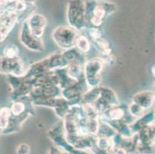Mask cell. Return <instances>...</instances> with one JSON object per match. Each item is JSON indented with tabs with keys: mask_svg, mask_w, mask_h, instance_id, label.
<instances>
[{
	"mask_svg": "<svg viewBox=\"0 0 155 154\" xmlns=\"http://www.w3.org/2000/svg\"><path fill=\"white\" fill-rule=\"evenodd\" d=\"M85 2L86 19L93 27L98 28L102 25L106 16L117 10V7L111 2L87 1Z\"/></svg>",
	"mask_w": 155,
	"mask_h": 154,
	"instance_id": "6da1fadb",
	"label": "cell"
},
{
	"mask_svg": "<svg viewBox=\"0 0 155 154\" xmlns=\"http://www.w3.org/2000/svg\"><path fill=\"white\" fill-rule=\"evenodd\" d=\"M67 15L70 27L77 32L86 29L87 23L84 1H72L69 2Z\"/></svg>",
	"mask_w": 155,
	"mask_h": 154,
	"instance_id": "7a4b0ae2",
	"label": "cell"
},
{
	"mask_svg": "<svg viewBox=\"0 0 155 154\" xmlns=\"http://www.w3.org/2000/svg\"><path fill=\"white\" fill-rule=\"evenodd\" d=\"M78 32L70 26L62 25L54 29L52 34V37L56 45L63 49H72L75 47V42Z\"/></svg>",
	"mask_w": 155,
	"mask_h": 154,
	"instance_id": "3957f363",
	"label": "cell"
},
{
	"mask_svg": "<svg viewBox=\"0 0 155 154\" xmlns=\"http://www.w3.org/2000/svg\"><path fill=\"white\" fill-rule=\"evenodd\" d=\"M104 68V63L98 58L87 61L84 65V72L87 86L96 88L101 84L102 77L101 72Z\"/></svg>",
	"mask_w": 155,
	"mask_h": 154,
	"instance_id": "277c9868",
	"label": "cell"
},
{
	"mask_svg": "<svg viewBox=\"0 0 155 154\" xmlns=\"http://www.w3.org/2000/svg\"><path fill=\"white\" fill-rule=\"evenodd\" d=\"M27 70H25L23 62L19 57L8 59L4 56L0 57V73L13 76L16 77H23Z\"/></svg>",
	"mask_w": 155,
	"mask_h": 154,
	"instance_id": "5b68a950",
	"label": "cell"
},
{
	"mask_svg": "<svg viewBox=\"0 0 155 154\" xmlns=\"http://www.w3.org/2000/svg\"><path fill=\"white\" fill-rule=\"evenodd\" d=\"M19 39L23 46L32 51L41 52L44 49V45L42 39L32 35L26 22H23L22 24L19 34Z\"/></svg>",
	"mask_w": 155,
	"mask_h": 154,
	"instance_id": "8992f818",
	"label": "cell"
},
{
	"mask_svg": "<svg viewBox=\"0 0 155 154\" xmlns=\"http://www.w3.org/2000/svg\"><path fill=\"white\" fill-rule=\"evenodd\" d=\"M60 95H61V90L58 86H46V87H34L28 97L31 100H35L56 98Z\"/></svg>",
	"mask_w": 155,
	"mask_h": 154,
	"instance_id": "52a82bcc",
	"label": "cell"
},
{
	"mask_svg": "<svg viewBox=\"0 0 155 154\" xmlns=\"http://www.w3.org/2000/svg\"><path fill=\"white\" fill-rule=\"evenodd\" d=\"M26 22L32 35L41 39L47 25V19L46 17L42 14H32Z\"/></svg>",
	"mask_w": 155,
	"mask_h": 154,
	"instance_id": "ba28073f",
	"label": "cell"
},
{
	"mask_svg": "<svg viewBox=\"0 0 155 154\" xmlns=\"http://www.w3.org/2000/svg\"><path fill=\"white\" fill-rule=\"evenodd\" d=\"M154 101V95L150 91H143L136 93L133 97L134 103L141 107L143 110L151 108Z\"/></svg>",
	"mask_w": 155,
	"mask_h": 154,
	"instance_id": "9c48e42d",
	"label": "cell"
},
{
	"mask_svg": "<svg viewBox=\"0 0 155 154\" xmlns=\"http://www.w3.org/2000/svg\"><path fill=\"white\" fill-rule=\"evenodd\" d=\"M16 23H17V14L15 12H11L8 15L5 22L2 25H0V44L5 41Z\"/></svg>",
	"mask_w": 155,
	"mask_h": 154,
	"instance_id": "30bf717a",
	"label": "cell"
},
{
	"mask_svg": "<svg viewBox=\"0 0 155 154\" xmlns=\"http://www.w3.org/2000/svg\"><path fill=\"white\" fill-rule=\"evenodd\" d=\"M153 120H154V114L153 112L144 113L141 117L138 118L137 120L134 121L130 126V128L134 134L137 133L142 128L153 123Z\"/></svg>",
	"mask_w": 155,
	"mask_h": 154,
	"instance_id": "8fae6325",
	"label": "cell"
},
{
	"mask_svg": "<svg viewBox=\"0 0 155 154\" xmlns=\"http://www.w3.org/2000/svg\"><path fill=\"white\" fill-rule=\"evenodd\" d=\"M116 134V131L114 130L109 124L102 120L101 121V123H99V128L97 133V137H107L112 139Z\"/></svg>",
	"mask_w": 155,
	"mask_h": 154,
	"instance_id": "7c38bea8",
	"label": "cell"
},
{
	"mask_svg": "<svg viewBox=\"0 0 155 154\" xmlns=\"http://www.w3.org/2000/svg\"><path fill=\"white\" fill-rule=\"evenodd\" d=\"M75 47L80 51V53H86L91 50V43L87 37L84 35H79L76 39Z\"/></svg>",
	"mask_w": 155,
	"mask_h": 154,
	"instance_id": "4fadbf2b",
	"label": "cell"
},
{
	"mask_svg": "<svg viewBox=\"0 0 155 154\" xmlns=\"http://www.w3.org/2000/svg\"><path fill=\"white\" fill-rule=\"evenodd\" d=\"M11 115L10 108L5 106L0 108V129H2V133L9 126Z\"/></svg>",
	"mask_w": 155,
	"mask_h": 154,
	"instance_id": "5bb4252c",
	"label": "cell"
},
{
	"mask_svg": "<svg viewBox=\"0 0 155 154\" xmlns=\"http://www.w3.org/2000/svg\"><path fill=\"white\" fill-rule=\"evenodd\" d=\"M19 56V48L15 45H8L3 49L4 57L8 59H14L17 58Z\"/></svg>",
	"mask_w": 155,
	"mask_h": 154,
	"instance_id": "9a60e30c",
	"label": "cell"
},
{
	"mask_svg": "<svg viewBox=\"0 0 155 154\" xmlns=\"http://www.w3.org/2000/svg\"><path fill=\"white\" fill-rule=\"evenodd\" d=\"M128 113L134 119L140 118L144 114V110L137 104L131 103L128 106Z\"/></svg>",
	"mask_w": 155,
	"mask_h": 154,
	"instance_id": "2e32d148",
	"label": "cell"
},
{
	"mask_svg": "<svg viewBox=\"0 0 155 154\" xmlns=\"http://www.w3.org/2000/svg\"><path fill=\"white\" fill-rule=\"evenodd\" d=\"M88 35L90 36V37L91 38L92 41L101 38V32L99 29V28H90V29H88Z\"/></svg>",
	"mask_w": 155,
	"mask_h": 154,
	"instance_id": "e0dca14e",
	"label": "cell"
},
{
	"mask_svg": "<svg viewBox=\"0 0 155 154\" xmlns=\"http://www.w3.org/2000/svg\"><path fill=\"white\" fill-rule=\"evenodd\" d=\"M101 61L104 63V64H107L109 66H113L114 63H116V59L113 56L112 54H110V55H106V56H101V58H100Z\"/></svg>",
	"mask_w": 155,
	"mask_h": 154,
	"instance_id": "ac0fdd59",
	"label": "cell"
},
{
	"mask_svg": "<svg viewBox=\"0 0 155 154\" xmlns=\"http://www.w3.org/2000/svg\"><path fill=\"white\" fill-rule=\"evenodd\" d=\"M30 148L27 144H20L17 148V154H28Z\"/></svg>",
	"mask_w": 155,
	"mask_h": 154,
	"instance_id": "d6986e66",
	"label": "cell"
},
{
	"mask_svg": "<svg viewBox=\"0 0 155 154\" xmlns=\"http://www.w3.org/2000/svg\"><path fill=\"white\" fill-rule=\"evenodd\" d=\"M50 154H70L67 152H65V151L62 150V149H58L56 147H52L50 149Z\"/></svg>",
	"mask_w": 155,
	"mask_h": 154,
	"instance_id": "ffe728a7",
	"label": "cell"
},
{
	"mask_svg": "<svg viewBox=\"0 0 155 154\" xmlns=\"http://www.w3.org/2000/svg\"><path fill=\"white\" fill-rule=\"evenodd\" d=\"M1 133H2V129H0V134H1Z\"/></svg>",
	"mask_w": 155,
	"mask_h": 154,
	"instance_id": "44dd1931",
	"label": "cell"
}]
</instances>
